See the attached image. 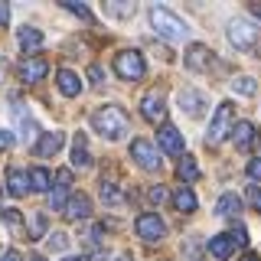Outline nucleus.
Returning <instances> with one entry per match:
<instances>
[{"label": "nucleus", "mask_w": 261, "mask_h": 261, "mask_svg": "<svg viewBox=\"0 0 261 261\" xmlns=\"http://www.w3.org/2000/svg\"><path fill=\"white\" fill-rule=\"evenodd\" d=\"M7 23H10V7L0 0V27H7Z\"/></svg>", "instance_id": "obj_40"}, {"label": "nucleus", "mask_w": 261, "mask_h": 261, "mask_svg": "<svg viewBox=\"0 0 261 261\" xmlns=\"http://www.w3.org/2000/svg\"><path fill=\"white\" fill-rule=\"evenodd\" d=\"M150 202H167V190L163 186H150Z\"/></svg>", "instance_id": "obj_36"}, {"label": "nucleus", "mask_w": 261, "mask_h": 261, "mask_svg": "<svg viewBox=\"0 0 261 261\" xmlns=\"http://www.w3.org/2000/svg\"><path fill=\"white\" fill-rule=\"evenodd\" d=\"M7 190H10V196H27L30 193V173H23V170H10L7 173Z\"/></svg>", "instance_id": "obj_20"}, {"label": "nucleus", "mask_w": 261, "mask_h": 261, "mask_svg": "<svg viewBox=\"0 0 261 261\" xmlns=\"http://www.w3.org/2000/svg\"><path fill=\"white\" fill-rule=\"evenodd\" d=\"M65 202H69V193H65V186H59L56 193H49V206H53V209H65Z\"/></svg>", "instance_id": "obj_32"}, {"label": "nucleus", "mask_w": 261, "mask_h": 261, "mask_svg": "<svg viewBox=\"0 0 261 261\" xmlns=\"http://www.w3.org/2000/svg\"><path fill=\"white\" fill-rule=\"evenodd\" d=\"M92 127L101 137H108V141H121V137L127 134L130 121H127V114L121 111L118 105H101V108L92 114Z\"/></svg>", "instance_id": "obj_1"}, {"label": "nucleus", "mask_w": 261, "mask_h": 261, "mask_svg": "<svg viewBox=\"0 0 261 261\" xmlns=\"http://www.w3.org/2000/svg\"><path fill=\"white\" fill-rule=\"evenodd\" d=\"M72 167L75 170L92 167V153H88V147H85V134H75V141H72Z\"/></svg>", "instance_id": "obj_18"}, {"label": "nucleus", "mask_w": 261, "mask_h": 261, "mask_svg": "<svg viewBox=\"0 0 261 261\" xmlns=\"http://www.w3.org/2000/svg\"><path fill=\"white\" fill-rule=\"evenodd\" d=\"M62 7H65L69 13H75V16H82V20L92 23V10H88L85 4H79V0H62Z\"/></svg>", "instance_id": "obj_28"}, {"label": "nucleus", "mask_w": 261, "mask_h": 261, "mask_svg": "<svg viewBox=\"0 0 261 261\" xmlns=\"http://www.w3.org/2000/svg\"><path fill=\"white\" fill-rule=\"evenodd\" d=\"M242 212V199L235 193H225V196H219L216 199V216H222V219H235Z\"/></svg>", "instance_id": "obj_19"}, {"label": "nucleus", "mask_w": 261, "mask_h": 261, "mask_svg": "<svg viewBox=\"0 0 261 261\" xmlns=\"http://www.w3.org/2000/svg\"><path fill=\"white\" fill-rule=\"evenodd\" d=\"M0 261H20V255H16V251L10 248V251H7V255H0Z\"/></svg>", "instance_id": "obj_41"}, {"label": "nucleus", "mask_w": 261, "mask_h": 261, "mask_svg": "<svg viewBox=\"0 0 261 261\" xmlns=\"http://www.w3.org/2000/svg\"><path fill=\"white\" fill-rule=\"evenodd\" d=\"M4 225L10 232H23V219H20V209H7L4 212Z\"/></svg>", "instance_id": "obj_29"}, {"label": "nucleus", "mask_w": 261, "mask_h": 261, "mask_svg": "<svg viewBox=\"0 0 261 261\" xmlns=\"http://www.w3.org/2000/svg\"><path fill=\"white\" fill-rule=\"evenodd\" d=\"M88 79L95 82V85H101V79H105V72H101V65H88Z\"/></svg>", "instance_id": "obj_37"}, {"label": "nucleus", "mask_w": 261, "mask_h": 261, "mask_svg": "<svg viewBox=\"0 0 261 261\" xmlns=\"http://www.w3.org/2000/svg\"><path fill=\"white\" fill-rule=\"evenodd\" d=\"M105 10H108V16H118V20H124V16H130L134 13V4H105Z\"/></svg>", "instance_id": "obj_27"}, {"label": "nucleus", "mask_w": 261, "mask_h": 261, "mask_svg": "<svg viewBox=\"0 0 261 261\" xmlns=\"http://www.w3.org/2000/svg\"><path fill=\"white\" fill-rule=\"evenodd\" d=\"M239 261H261V258H258V255H242Z\"/></svg>", "instance_id": "obj_43"}, {"label": "nucleus", "mask_w": 261, "mask_h": 261, "mask_svg": "<svg viewBox=\"0 0 261 261\" xmlns=\"http://www.w3.org/2000/svg\"><path fill=\"white\" fill-rule=\"evenodd\" d=\"M49 72L46 59H39V56H27L20 65H16V75H20V82H27V85H33V82H43Z\"/></svg>", "instance_id": "obj_9"}, {"label": "nucleus", "mask_w": 261, "mask_h": 261, "mask_svg": "<svg viewBox=\"0 0 261 261\" xmlns=\"http://www.w3.org/2000/svg\"><path fill=\"white\" fill-rule=\"evenodd\" d=\"M157 144H160L163 153H170V157H179V153H183V134H179L173 124H160Z\"/></svg>", "instance_id": "obj_10"}, {"label": "nucleus", "mask_w": 261, "mask_h": 261, "mask_svg": "<svg viewBox=\"0 0 261 261\" xmlns=\"http://www.w3.org/2000/svg\"><path fill=\"white\" fill-rule=\"evenodd\" d=\"M179 108L190 114V118H202L206 108H209V101H206V95L196 92V88H183V92H179Z\"/></svg>", "instance_id": "obj_11"}, {"label": "nucleus", "mask_w": 261, "mask_h": 261, "mask_svg": "<svg viewBox=\"0 0 261 261\" xmlns=\"http://www.w3.org/2000/svg\"><path fill=\"white\" fill-rule=\"evenodd\" d=\"M245 202H248L255 212H261V186L258 183H251L248 190H245Z\"/></svg>", "instance_id": "obj_30"}, {"label": "nucleus", "mask_w": 261, "mask_h": 261, "mask_svg": "<svg viewBox=\"0 0 261 261\" xmlns=\"http://www.w3.org/2000/svg\"><path fill=\"white\" fill-rule=\"evenodd\" d=\"M53 179H56V183H62L65 190H69V183H72V170H59V173H56Z\"/></svg>", "instance_id": "obj_39"}, {"label": "nucleus", "mask_w": 261, "mask_h": 261, "mask_svg": "<svg viewBox=\"0 0 261 261\" xmlns=\"http://www.w3.org/2000/svg\"><path fill=\"white\" fill-rule=\"evenodd\" d=\"M30 261H46V258H43V255H33V258H30Z\"/></svg>", "instance_id": "obj_44"}, {"label": "nucleus", "mask_w": 261, "mask_h": 261, "mask_svg": "<svg viewBox=\"0 0 261 261\" xmlns=\"http://www.w3.org/2000/svg\"><path fill=\"white\" fill-rule=\"evenodd\" d=\"M232 88H235V95H242V98H251L258 92V85H255V79H248V75H242V79H235L232 82Z\"/></svg>", "instance_id": "obj_25"}, {"label": "nucleus", "mask_w": 261, "mask_h": 261, "mask_svg": "<svg viewBox=\"0 0 261 261\" xmlns=\"http://www.w3.org/2000/svg\"><path fill=\"white\" fill-rule=\"evenodd\" d=\"M30 186L36 193H46L49 186H53V173H49V170H43V167H33L30 170Z\"/></svg>", "instance_id": "obj_24"}, {"label": "nucleus", "mask_w": 261, "mask_h": 261, "mask_svg": "<svg viewBox=\"0 0 261 261\" xmlns=\"http://www.w3.org/2000/svg\"><path fill=\"white\" fill-rule=\"evenodd\" d=\"M228 43L235 49H245V53H255L258 46V27L248 20H232L228 23Z\"/></svg>", "instance_id": "obj_5"}, {"label": "nucleus", "mask_w": 261, "mask_h": 261, "mask_svg": "<svg viewBox=\"0 0 261 261\" xmlns=\"http://www.w3.org/2000/svg\"><path fill=\"white\" fill-rule=\"evenodd\" d=\"M232 127H235V105L219 101L216 114H212V124H209V144H219L225 137H232Z\"/></svg>", "instance_id": "obj_3"}, {"label": "nucleus", "mask_w": 261, "mask_h": 261, "mask_svg": "<svg viewBox=\"0 0 261 261\" xmlns=\"http://www.w3.org/2000/svg\"><path fill=\"white\" fill-rule=\"evenodd\" d=\"M134 228H137V235H141L144 242H160L163 235H167V225H163V219L157 216V212H144V216H137V222H134Z\"/></svg>", "instance_id": "obj_8"}, {"label": "nucleus", "mask_w": 261, "mask_h": 261, "mask_svg": "<svg viewBox=\"0 0 261 261\" xmlns=\"http://www.w3.org/2000/svg\"><path fill=\"white\" fill-rule=\"evenodd\" d=\"M176 176L183 179V183H193V179H199V163H196L193 157H179V163H176Z\"/></svg>", "instance_id": "obj_22"}, {"label": "nucleus", "mask_w": 261, "mask_h": 261, "mask_svg": "<svg viewBox=\"0 0 261 261\" xmlns=\"http://www.w3.org/2000/svg\"><path fill=\"white\" fill-rule=\"evenodd\" d=\"M212 65V49L206 43H193L186 49V69L190 72H206Z\"/></svg>", "instance_id": "obj_12"}, {"label": "nucleus", "mask_w": 261, "mask_h": 261, "mask_svg": "<svg viewBox=\"0 0 261 261\" xmlns=\"http://www.w3.org/2000/svg\"><path fill=\"white\" fill-rule=\"evenodd\" d=\"M150 23H153V30H157L163 39H183L186 30H190L173 10H163V7H150Z\"/></svg>", "instance_id": "obj_2"}, {"label": "nucleus", "mask_w": 261, "mask_h": 261, "mask_svg": "<svg viewBox=\"0 0 261 261\" xmlns=\"http://www.w3.org/2000/svg\"><path fill=\"white\" fill-rule=\"evenodd\" d=\"M43 232H46V219L43 216H33L30 219V235H33V239H39Z\"/></svg>", "instance_id": "obj_35"}, {"label": "nucleus", "mask_w": 261, "mask_h": 261, "mask_svg": "<svg viewBox=\"0 0 261 261\" xmlns=\"http://www.w3.org/2000/svg\"><path fill=\"white\" fill-rule=\"evenodd\" d=\"M118 261H130V258H127V255H121V258H118Z\"/></svg>", "instance_id": "obj_45"}, {"label": "nucleus", "mask_w": 261, "mask_h": 261, "mask_svg": "<svg viewBox=\"0 0 261 261\" xmlns=\"http://www.w3.org/2000/svg\"><path fill=\"white\" fill-rule=\"evenodd\" d=\"M62 261H88L85 255H69V258H62Z\"/></svg>", "instance_id": "obj_42"}, {"label": "nucleus", "mask_w": 261, "mask_h": 261, "mask_svg": "<svg viewBox=\"0 0 261 261\" xmlns=\"http://www.w3.org/2000/svg\"><path fill=\"white\" fill-rule=\"evenodd\" d=\"M173 206H176V212H196L199 199H196V193L190 190V186H179V190L173 193Z\"/></svg>", "instance_id": "obj_21"}, {"label": "nucleus", "mask_w": 261, "mask_h": 261, "mask_svg": "<svg viewBox=\"0 0 261 261\" xmlns=\"http://www.w3.org/2000/svg\"><path fill=\"white\" fill-rule=\"evenodd\" d=\"M65 219H72V222H79V219H88L92 216V199H88L85 193H75L69 196V202H65Z\"/></svg>", "instance_id": "obj_14"}, {"label": "nucleus", "mask_w": 261, "mask_h": 261, "mask_svg": "<svg viewBox=\"0 0 261 261\" xmlns=\"http://www.w3.org/2000/svg\"><path fill=\"white\" fill-rule=\"evenodd\" d=\"M13 144H16V137L10 130H0V150H7V147H13Z\"/></svg>", "instance_id": "obj_38"}, {"label": "nucleus", "mask_w": 261, "mask_h": 261, "mask_svg": "<svg viewBox=\"0 0 261 261\" xmlns=\"http://www.w3.org/2000/svg\"><path fill=\"white\" fill-rule=\"evenodd\" d=\"M130 157H134V163L141 170H160V153L157 147H153L150 141H144V137H137V141H130Z\"/></svg>", "instance_id": "obj_7"}, {"label": "nucleus", "mask_w": 261, "mask_h": 261, "mask_svg": "<svg viewBox=\"0 0 261 261\" xmlns=\"http://www.w3.org/2000/svg\"><path fill=\"white\" fill-rule=\"evenodd\" d=\"M232 144L239 147V150L251 147V144H255V124H251V121H235V127H232Z\"/></svg>", "instance_id": "obj_16"}, {"label": "nucleus", "mask_w": 261, "mask_h": 261, "mask_svg": "<svg viewBox=\"0 0 261 261\" xmlns=\"http://www.w3.org/2000/svg\"><path fill=\"white\" fill-rule=\"evenodd\" d=\"M56 85H59V92L65 95V98H75L79 92H82V82H79V75L72 69H59V75H56Z\"/></svg>", "instance_id": "obj_17"}, {"label": "nucleus", "mask_w": 261, "mask_h": 261, "mask_svg": "<svg viewBox=\"0 0 261 261\" xmlns=\"http://www.w3.org/2000/svg\"><path fill=\"white\" fill-rule=\"evenodd\" d=\"M101 199L108 202V206H118L121 199H124V196H121V190L114 183H101Z\"/></svg>", "instance_id": "obj_26"}, {"label": "nucleus", "mask_w": 261, "mask_h": 261, "mask_svg": "<svg viewBox=\"0 0 261 261\" xmlns=\"http://www.w3.org/2000/svg\"><path fill=\"white\" fill-rule=\"evenodd\" d=\"M0 193H4V186H0Z\"/></svg>", "instance_id": "obj_46"}, {"label": "nucleus", "mask_w": 261, "mask_h": 261, "mask_svg": "<svg viewBox=\"0 0 261 261\" xmlns=\"http://www.w3.org/2000/svg\"><path fill=\"white\" fill-rule=\"evenodd\" d=\"M62 144H65V134H62V130H46V134H39L33 153H36V157H53V153H59Z\"/></svg>", "instance_id": "obj_13"}, {"label": "nucleus", "mask_w": 261, "mask_h": 261, "mask_svg": "<svg viewBox=\"0 0 261 261\" xmlns=\"http://www.w3.org/2000/svg\"><path fill=\"white\" fill-rule=\"evenodd\" d=\"M245 173H248L251 183H261V157H251L248 167H245Z\"/></svg>", "instance_id": "obj_33"}, {"label": "nucleus", "mask_w": 261, "mask_h": 261, "mask_svg": "<svg viewBox=\"0 0 261 261\" xmlns=\"http://www.w3.org/2000/svg\"><path fill=\"white\" fill-rule=\"evenodd\" d=\"M0 255H4V251H0Z\"/></svg>", "instance_id": "obj_47"}, {"label": "nucleus", "mask_w": 261, "mask_h": 261, "mask_svg": "<svg viewBox=\"0 0 261 261\" xmlns=\"http://www.w3.org/2000/svg\"><path fill=\"white\" fill-rule=\"evenodd\" d=\"M228 235H232L235 248H245V245H248V228H245V225H239V222L232 225V232H228Z\"/></svg>", "instance_id": "obj_31"}, {"label": "nucleus", "mask_w": 261, "mask_h": 261, "mask_svg": "<svg viewBox=\"0 0 261 261\" xmlns=\"http://www.w3.org/2000/svg\"><path fill=\"white\" fill-rule=\"evenodd\" d=\"M209 255L216 258V261H228L235 255V242H232V235L222 232V235H212L209 239Z\"/></svg>", "instance_id": "obj_15"}, {"label": "nucleus", "mask_w": 261, "mask_h": 261, "mask_svg": "<svg viewBox=\"0 0 261 261\" xmlns=\"http://www.w3.org/2000/svg\"><path fill=\"white\" fill-rule=\"evenodd\" d=\"M114 72H118L124 82H137L147 72L144 56L137 53V49H124V53H118V56H114Z\"/></svg>", "instance_id": "obj_4"}, {"label": "nucleus", "mask_w": 261, "mask_h": 261, "mask_svg": "<svg viewBox=\"0 0 261 261\" xmlns=\"http://www.w3.org/2000/svg\"><path fill=\"white\" fill-rule=\"evenodd\" d=\"M39 46H43V33L33 30V27H23L20 30V49L23 53H33V49H39Z\"/></svg>", "instance_id": "obj_23"}, {"label": "nucleus", "mask_w": 261, "mask_h": 261, "mask_svg": "<svg viewBox=\"0 0 261 261\" xmlns=\"http://www.w3.org/2000/svg\"><path fill=\"white\" fill-rule=\"evenodd\" d=\"M65 245H69V235H65V232H53V235H49V248H53V251H62Z\"/></svg>", "instance_id": "obj_34"}, {"label": "nucleus", "mask_w": 261, "mask_h": 261, "mask_svg": "<svg viewBox=\"0 0 261 261\" xmlns=\"http://www.w3.org/2000/svg\"><path fill=\"white\" fill-rule=\"evenodd\" d=\"M141 114L150 121V124H167V95H163L160 88L147 92L141 98Z\"/></svg>", "instance_id": "obj_6"}]
</instances>
